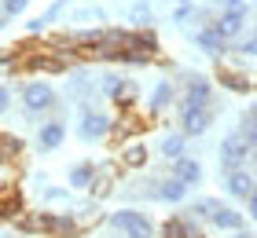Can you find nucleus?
I'll list each match as a JSON object with an SVG mask.
<instances>
[{
    "label": "nucleus",
    "mask_w": 257,
    "mask_h": 238,
    "mask_svg": "<svg viewBox=\"0 0 257 238\" xmlns=\"http://www.w3.org/2000/svg\"><path fill=\"white\" fill-rule=\"evenodd\" d=\"M177 121H180L177 132H184L188 139H195V136H206V132H209V125H213V110H209V106H195V103H188V99H180Z\"/></svg>",
    "instance_id": "obj_3"
},
{
    "label": "nucleus",
    "mask_w": 257,
    "mask_h": 238,
    "mask_svg": "<svg viewBox=\"0 0 257 238\" xmlns=\"http://www.w3.org/2000/svg\"><path fill=\"white\" fill-rule=\"evenodd\" d=\"M15 227L22 234H33V238H52V212L48 209H37V212H22L15 220Z\"/></svg>",
    "instance_id": "obj_8"
},
{
    "label": "nucleus",
    "mask_w": 257,
    "mask_h": 238,
    "mask_svg": "<svg viewBox=\"0 0 257 238\" xmlns=\"http://www.w3.org/2000/svg\"><path fill=\"white\" fill-rule=\"evenodd\" d=\"M169 176H177V180L188 183V187H198V183L206 180V176H202V161H195L191 154H184V158L173 161V172H169Z\"/></svg>",
    "instance_id": "obj_11"
},
{
    "label": "nucleus",
    "mask_w": 257,
    "mask_h": 238,
    "mask_svg": "<svg viewBox=\"0 0 257 238\" xmlns=\"http://www.w3.org/2000/svg\"><path fill=\"white\" fill-rule=\"evenodd\" d=\"M19 95H22V106H26L30 117L52 114L55 106H59V95H55V88L48 85V81H26V85L19 88Z\"/></svg>",
    "instance_id": "obj_1"
},
{
    "label": "nucleus",
    "mask_w": 257,
    "mask_h": 238,
    "mask_svg": "<svg viewBox=\"0 0 257 238\" xmlns=\"http://www.w3.org/2000/svg\"><path fill=\"white\" fill-rule=\"evenodd\" d=\"M147 194L155 201H169V205H180L188 198V183H180L177 176H158L155 183H147Z\"/></svg>",
    "instance_id": "obj_6"
},
{
    "label": "nucleus",
    "mask_w": 257,
    "mask_h": 238,
    "mask_svg": "<svg viewBox=\"0 0 257 238\" xmlns=\"http://www.w3.org/2000/svg\"><path fill=\"white\" fill-rule=\"evenodd\" d=\"M224 190H228L231 198H242V201H246L250 190H253V176H250V169H228V172H224Z\"/></svg>",
    "instance_id": "obj_12"
},
{
    "label": "nucleus",
    "mask_w": 257,
    "mask_h": 238,
    "mask_svg": "<svg viewBox=\"0 0 257 238\" xmlns=\"http://www.w3.org/2000/svg\"><path fill=\"white\" fill-rule=\"evenodd\" d=\"M26 4H30V0H0V19L22 15V11H26Z\"/></svg>",
    "instance_id": "obj_29"
},
{
    "label": "nucleus",
    "mask_w": 257,
    "mask_h": 238,
    "mask_svg": "<svg viewBox=\"0 0 257 238\" xmlns=\"http://www.w3.org/2000/svg\"><path fill=\"white\" fill-rule=\"evenodd\" d=\"M44 198L48 201H66V190L63 187H44Z\"/></svg>",
    "instance_id": "obj_34"
},
{
    "label": "nucleus",
    "mask_w": 257,
    "mask_h": 238,
    "mask_svg": "<svg viewBox=\"0 0 257 238\" xmlns=\"http://www.w3.org/2000/svg\"><path fill=\"white\" fill-rule=\"evenodd\" d=\"M81 234V220L74 212H52V238H77Z\"/></svg>",
    "instance_id": "obj_16"
},
{
    "label": "nucleus",
    "mask_w": 257,
    "mask_h": 238,
    "mask_svg": "<svg viewBox=\"0 0 257 238\" xmlns=\"http://www.w3.org/2000/svg\"><path fill=\"white\" fill-rule=\"evenodd\" d=\"M246 216L257 220V180H253V190H250V198H246Z\"/></svg>",
    "instance_id": "obj_33"
},
{
    "label": "nucleus",
    "mask_w": 257,
    "mask_h": 238,
    "mask_svg": "<svg viewBox=\"0 0 257 238\" xmlns=\"http://www.w3.org/2000/svg\"><path fill=\"white\" fill-rule=\"evenodd\" d=\"M77 132H81V139H107L110 132H114V121L103 110H92V106H85V110H81V125H77Z\"/></svg>",
    "instance_id": "obj_5"
},
{
    "label": "nucleus",
    "mask_w": 257,
    "mask_h": 238,
    "mask_svg": "<svg viewBox=\"0 0 257 238\" xmlns=\"http://www.w3.org/2000/svg\"><path fill=\"white\" fill-rule=\"evenodd\" d=\"M242 22H246V19H242V15H231V11H224V15H217L213 19V30H217V37L220 41H235L239 37V33H242Z\"/></svg>",
    "instance_id": "obj_15"
},
{
    "label": "nucleus",
    "mask_w": 257,
    "mask_h": 238,
    "mask_svg": "<svg viewBox=\"0 0 257 238\" xmlns=\"http://www.w3.org/2000/svg\"><path fill=\"white\" fill-rule=\"evenodd\" d=\"M209 223H213L217 231H231V234H235V231H246V216H242L239 209H228V205H220L217 216L209 220Z\"/></svg>",
    "instance_id": "obj_14"
},
{
    "label": "nucleus",
    "mask_w": 257,
    "mask_h": 238,
    "mask_svg": "<svg viewBox=\"0 0 257 238\" xmlns=\"http://www.w3.org/2000/svg\"><path fill=\"white\" fill-rule=\"evenodd\" d=\"M110 227H118L125 238H158L155 220L144 216L140 209H118V212H110Z\"/></svg>",
    "instance_id": "obj_2"
},
{
    "label": "nucleus",
    "mask_w": 257,
    "mask_h": 238,
    "mask_svg": "<svg viewBox=\"0 0 257 238\" xmlns=\"http://www.w3.org/2000/svg\"><path fill=\"white\" fill-rule=\"evenodd\" d=\"M184 99L195 103V106H209V99H213V85H209V77L184 74Z\"/></svg>",
    "instance_id": "obj_9"
},
{
    "label": "nucleus",
    "mask_w": 257,
    "mask_h": 238,
    "mask_svg": "<svg viewBox=\"0 0 257 238\" xmlns=\"http://www.w3.org/2000/svg\"><path fill=\"white\" fill-rule=\"evenodd\" d=\"M63 139H66V121H63V117H48V121H41V128H37V150L41 154L59 150Z\"/></svg>",
    "instance_id": "obj_7"
},
{
    "label": "nucleus",
    "mask_w": 257,
    "mask_h": 238,
    "mask_svg": "<svg viewBox=\"0 0 257 238\" xmlns=\"http://www.w3.org/2000/svg\"><path fill=\"white\" fill-rule=\"evenodd\" d=\"M63 4H70V0H55V4H52L48 11H44L41 19H33V22H30V30H26V33H41L44 26H48V22H55V15L63 11Z\"/></svg>",
    "instance_id": "obj_26"
},
{
    "label": "nucleus",
    "mask_w": 257,
    "mask_h": 238,
    "mask_svg": "<svg viewBox=\"0 0 257 238\" xmlns=\"http://www.w3.org/2000/svg\"><path fill=\"white\" fill-rule=\"evenodd\" d=\"M158 234H162V238H184V220H180V216H169V220L158 227Z\"/></svg>",
    "instance_id": "obj_28"
},
{
    "label": "nucleus",
    "mask_w": 257,
    "mask_h": 238,
    "mask_svg": "<svg viewBox=\"0 0 257 238\" xmlns=\"http://www.w3.org/2000/svg\"><path fill=\"white\" fill-rule=\"evenodd\" d=\"M239 55H257V33H250V37L239 41Z\"/></svg>",
    "instance_id": "obj_31"
},
{
    "label": "nucleus",
    "mask_w": 257,
    "mask_h": 238,
    "mask_svg": "<svg viewBox=\"0 0 257 238\" xmlns=\"http://www.w3.org/2000/svg\"><path fill=\"white\" fill-rule=\"evenodd\" d=\"M147 158H151V150L144 147V143H128V147L121 150V165L125 169H144Z\"/></svg>",
    "instance_id": "obj_21"
},
{
    "label": "nucleus",
    "mask_w": 257,
    "mask_h": 238,
    "mask_svg": "<svg viewBox=\"0 0 257 238\" xmlns=\"http://www.w3.org/2000/svg\"><path fill=\"white\" fill-rule=\"evenodd\" d=\"M177 4H184V0H177Z\"/></svg>",
    "instance_id": "obj_38"
},
{
    "label": "nucleus",
    "mask_w": 257,
    "mask_h": 238,
    "mask_svg": "<svg viewBox=\"0 0 257 238\" xmlns=\"http://www.w3.org/2000/svg\"><path fill=\"white\" fill-rule=\"evenodd\" d=\"M114 165H99V176L92 180V198H107L110 190H114Z\"/></svg>",
    "instance_id": "obj_25"
},
{
    "label": "nucleus",
    "mask_w": 257,
    "mask_h": 238,
    "mask_svg": "<svg viewBox=\"0 0 257 238\" xmlns=\"http://www.w3.org/2000/svg\"><path fill=\"white\" fill-rule=\"evenodd\" d=\"M235 132H239L242 139H246L253 150H257V106H250V110L239 117V128H235Z\"/></svg>",
    "instance_id": "obj_23"
},
{
    "label": "nucleus",
    "mask_w": 257,
    "mask_h": 238,
    "mask_svg": "<svg viewBox=\"0 0 257 238\" xmlns=\"http://www.w3.org/2000/svg\"><path fill=\"white\" fill-rule=\"evenodd\" d=\"M231 238H257V234H250V231H235Z\"/></svg>",
    "instance_id": "obj_36"
},
{
    "label": "nucleus",
    "mask_w": 257,
    "mask_h": 238,
    "mask_svg": "<svg viewBox=\"0 0 257 238\" xmlns=\"http://www.w3.org/2000/svg\"><path fill=\"white\" fill-rule=\"evenodd\" d=\"M22 212H26V209H22V198L15 194V190H0V220H11V223H15Z\"/></svg>",
    "instance_id": "obj_20"
},
{
    "label": "nucleus",
    "mask_w": 257,
    "mask_h": 238,
    "mask_svg": "<svg viewBox=\"0 0 257 238\" xmlns=\"http://www.w3.org/2000/svg\"><path fill=\"white\" fill-rule=\"evenodd\" d=\"M224 11H231V15H242V19H246V0H224Z\"/></svg>",
    "instance_id": "obj_32"
},
{
    "label": "nucleus",
    "mask_w": 257,
    "mask_h": 238,
    "mask_svg": "<svg viewBox=\"0 0 257 238\" xmlns=\"http://www.w3.org/2000/svg\"><path fill=\"white\" fill-rule=\"evenodd\" d=\"M195 19V4H177L173 8V22H191Z\"/></svg>",
    "instance_id": "obj_30"
},
{
    "label": "nucleus",
    "mask_w": 257,
    "mask_h": 238,
    "mask_svg": "<svg viewBox=\"0 0 257 238\" xmlns=\"http://www.w3.org/2000/svg\"><path fill=\"white\" fill-rule=\"evenodd\" d=\"M177 99V88H173V81H158L155 85V92H151V103H147V110H151V117L155 114H162L166 106Z\"/></svg>",
    "instance_id": "obj_17"
},
{
    "label": "nucleus",
    "mask_w": 257,
    "mask_h": 238,
    "mask_svg": "<svg viewBox=\"0 0 257 238\" xmlns=\"http://www.w3.org/2000/svg\"><path fill=\"white\" fill-rule=\"evenodd\" d=\"M19 158H22V139L0 132V165L4 161H19Z\"/></svg>",
    "instance_id": "obj_24"
},
{
    "label": "nucleus",
    "mask_w": 257,
    "mask_h": 238,
    "mask_svg": "<svg viewBox=\"0 0 257 238\" xmlns=\"http://www.w3.org/2000/svg\"><path fill=\"white\" fill-rule=\"evenodd\" d=\"M8 106H11V92L0 85V114H8Z\"/></svg>",
    "instance_id": "obj_35"
},
{
    "label": "nucleus",
    "mask_w": 257,
    "mask_h": 238,
    "mask_svg": "<svg viewBox=\"0 0 257 238\" xmlns=\"http://www.w3.org/2000/svg\"><path fill=\"white\" fill-rule=\"evenodd\" d=\"M128 48H140V52H151V55H158V33L151 30V26H144V30H133V44Z\"/></svg>",
    "instance_id": "obj_22"
},
{
    "label": "nucleus",
    "mask_w": 257,
    "mask_h": 238,
    "mask_svg": "<svg viewBox=\"0 0 257 238\" xmlns=\"http://www.w3.org/2000/svg\"><path fill=\"white\" fill-rule=\"evenodd\" d=\"M96 176H99V165H92V161H77L74 169H70L66 180H70V187H74V190H85V187H92V180H96Z\"/></svg>",
    "instance_id": "obj_18"
},
{
    "label": "nucleus",
    "mask_w": 257,
    "mask_h": 238,
    "mask_svg": "<svg viewBox=\"0 0 257 238\" xmlns=\"http://www.w3.org/2000/svg\"><path fill=\"white\" fill-rule=\"evenodd\" d=\"M250 154H253V147L239 132H228L224 139H220V165H224V172L228 169H246Z\"/></svg>",
    "instance_id": "obj_4"
},
{
    "label": "nucleus",
    "mask_w": 257,
    "mask_h": 238,
    "mask_svg": "<svg viewBox=\"0 0 257 238\" xmlns=\"http://www.w3.org/2000/svg\"><path fill=\"white\" fill-rule=\"evenodd\" d=\"M213 77H217V85L224 88V92H253V77L246 74H239V70H231V66H217L213 70Z\"/></svg>",
    "instance_id": "obj_10"
},
{
    "label": "nucleus",
    "mask_w": 257,
    "mask_h": 238,
    "mask_svg": "<svg viewBox=\"0 0 257 238\" xmlns=\"http://www.w3.org/2000/svg\"><path fill=\"white\" fill-rule=\"evenodd\" d=\"M220 205H224V201H217V198H198L191 212H195V216H202V220H213Z\"/></svg>",
    "instance_id": "obj_27"
},
{
    "label": "nucleus",
    "mask_w": 257,
    "mask_h": 238,
    "mask_svg": "<svg viewBox=\"0 0 257 238\" xmlns=\"http://www.w3.org/2000/svg\"><path fill=\"white\" fill-rule=\"evenodd\" d=\"M195 44H198V48H202V52H206V55H213V59H220V55H224V52H228V41H220V37H217V30H213V22H209V26H202V30H198V33H195Z\"/></svg>",
    "instance_id": "obj_13"
},
{
    "label": "nucleus",
    "mask_w": 257,
    "mask_h": 238,
    "mask_svg": "<svg viewBox=\"0 0 257 238\" xmlns=\"http://www.w3.org/2000/svg\"><path fill=\"white\" fill-rule=\"evenodd\" d=\"M184 150H188V136H184V132H169L166 139L158 143V154H162V158H169V161L184 158Z\"/></svg>",
    "instance_id": "obj_19"
},
{
    "label": "nucleus",
    "mask_w": 257,
    "mask_h": 238,
    "mask_svg": "<svg viewBox=\"0 0 257 238\" xmlns=\"http://www.w3.org/2000/svg\"><path fill=\"white\" fill-rule=\"evenodd\" d=\"M4 22H8V19H0V30H4Z\"/></svg>",
    "instance_id": "obj_37"
}]
</instances>
